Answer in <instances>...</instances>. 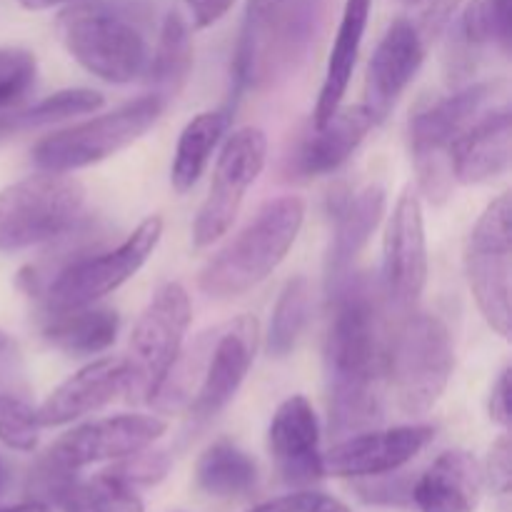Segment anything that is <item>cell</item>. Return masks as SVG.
I'll return each instance as SVG.
<instances>
[{"label": "cell", "instance_id": "1", "mask_svg": "<svg viewBox=\"0 0 512 512\" xmlns=\"http://www.w3.org/2000/svg\"><path fill=\"white\" fill-rule=\"evenodd\" d=\"M330 433L358 435L383 418L380 378L385 375V343L378 308L365 288L338 293L325 338Z\"/></svg>", "mask_w": 512, "mask_h": 512}, {"label": "cell", "instance_id": "2", "mask_svg": "<svg viewBox=\"0 0 512 512\" xmlns=\"http://www.w3.org/2000/svg\"><path fill=\"white\" fill-rule=\"evenodd\" d=\"M305 220L298 195L268 200L255 218L200 270L198 288L213 300H230L263 283L293 248Z\"/></svg>", "mask_w": 512, "mask_h": 512}, {"label": "cell", "instance_id": "3", "mask_svg": "<svg viewBox=\"0 0 512 512\" xmlns=\"http://www.w3.org/2000/svg\"><path fill=\"white\" fill-rule=\"evenodd\" d=\"M58 35L70 58L105 83L125 85L145 73L148 40L120 5L108 0L70 5L60 13Z\"/></svg>", "mask_w": 512, "mask_h": 512}, {"label": "cell", "instance_id": "4", "mask_svg": "<svg viewBox=\"0 0 512 512\" xmlns=\"http://www.w3.org/2000/svg\"><path fill=\"white\" fill-rule=\"evenodd\" d=\"M455 370L450 330L438 315L413 313L385 345V375L400 413L428 415L448 390Z\"/></svg>", "mask_w": 512, "mask_h": 512}, {"label": "cell", "instance_id": "5", "mask_svg": "<svg viewBox=\"0 0 512 512\" xmlns=\"http://www.w3.org/2000/svg\"><path fill=\"white\" fill-rule=\"evenodd\" d=\"M163 110L165 100L150 93L110 113L55 130L33 148L35 168L43 173H73V170L113 158L115 153L143 138L158 123Z\"/></svg>", "mask_w": 512, "mask_h": 512}, {"label": "cell", "instance_id": "6", "mask_svg": "<svg viewBox=\"0 0 512 512\" xmlns=\"http://www.w3.org/2000/svg\"><path fill=\"white\" fill-rule=\"evenodd\" d=\"M85 205V188L68 173L28 175L0 190V253L60 238Z\"/></svg>", "mask_w": 512, "mask_h": 512}, {"label": "cell", "instance_id": "7", "mask_svg": "<svg viewBox=\"0 0 512 512\" xmlns=\"http://www.w3.org/2000/svg\"><path fill=\"white\" fill-rule=\"evenodd\" d=\"M190 320L193 308L188 290L180 283L160 285L130 335V353L125 355L128 383L123 390L128 400L153 403L175 360L183 355Z\"/></svg>", "mask_w": 512, "mask_h": 512}, {"label": "cell", "instance_id": "8", "mask_svg": "<svg viewBox=\"0 0 512 512\" xmlns=\"http://www.w3.org/2000/svg\"><path fill=\"white\" fill-rule=\"evenodd\" d=\"M465 278L485 323L508 340L512 333V203L510 193L498 195L465 245Z\"/></svg>", "mask_w": 512, "mask_h": 512}, {"label": "cell", "instance_id": "9", "mask_svg": "<svg viewBox=\"0 0 512 512\" xmlns=\"http://www.w3.org/2000/svg\"><path fill=\"white\" fill-rule=\"evenodd\" d=\"M160 235H163V218L150 215L118 248L70 263L45 290L48 313L85 308L115 293L148 263V258L158 248Z\"/></svg>", "mask_w": 512, "mask_h": 512}, {"label": "cell", "instance_id": "10", "mask_svg": "<svg viewBox=\"0 0 512 512\" xmlns=\"http://www.w3.org/2000/svg\"><path fill=\"white\" fill-rule=\"evenodd\" d=\"M495 83H475L453 95L435 100L410 120V150L420 175V188L430 200L448 195V150L460 133L470 128L495 95Z\"/></svg>", "mask_w": 512, "mask_h": 512}, {"label": "cell", "instance_id": "11", "mask_svg": "<svg viewBox=\"0 0 512 512\" xmlns=\"http://www.w3.org/2000/svg\"><path fill=\"white\" fill-rule=\"evenodd\" d=\"M268 160V138L260 128H240L228 135L218 155L208 198L193 225V245L208 248L223 238L243 208L245 193L260 178Z\"/></svg>", "mask_w": 512, "mask_h": 512}, {"label": "cell", "instance_id": "12", "mask_svg": "<svg viewBox=\"0 0 512 512\" xmlns=\"http://www.w3.org/2000/svg\"><path fill=\"white\" fill-rule=\"evenodd\" d=\"M258 338L260 325L253 315H240L223 328L205 333L200 340L205 355L203 378L188 400V413L193 420H213L220 410L233 403L253 368Z\"/></svg>", "mask_w": 512, "mask_h": 512}, {"label": "cell", "instance_id": "13", "mask_svg": "<svg viewBox=\"0 0 512 512\" xmlns=\"http://www.w3.org/2000/svg\"><path fill=\"white\" fill-rule=\"evenodd\" d=\"M168 430V423L158 415L125 413L113 418L93 420L78 428L68 430L53 443L45 453V460L63 470L78 473L88 465L105 463V460H120L138 450L150 448Z\"/></svg>", "mask_w": 512, "mask_h": 512}, {"label": "cell", "instance_id": "14", "mask_svg": "<svg viewBox=\"0 0 512 512\" xmlns=\"http://www.w3.org/2000/svg\"><path fill=\"white\" fill-rule=\"evenodd\" d=\"M428 240L423 203L413 188L403 190L383 238V290L395 308L418 303L428 283Z\"/></svg>", "mask_w": 512, "mask_h": 512}, {"label": "cell", "instance_id": "15", "mask_svg": "<svg viewBox=\"0 0 512 512\" xmlns=\"http://www.w3.org/2000/svg\"><path fill=\"white\" fill-rule=\"evenodd\" d=\"M435 438L433 425H400L363 430L343 438L323 455L325 475L333 478H380L418 458Z\"/></svg>", "mask_w": 512, "mask_h": 512}, {"label": "cell", "instance_id": "16", "mask_svg": "<svg viewBox=\"0 0 512 512\" xmlns=\"http://www.w3.org/2000/svg\"><path fill=\"white\" fill-rule=\"evenodd\" d=\"M425 60V40L418 25L408 18L390 23L380 38L365 75V108L373 115V123H383L400 95L415 80Z\"/></svg>", "mask_w": 512, "mask_h": 512}, {"label": "cell", "instance_id": "17", "mask_svg": "<svg viewBox=\"0 0 512 512\" xmlns=\"http://www.w3.org/2000/svg\"><path fill=\"white\" fill-rule=\"evenodd\" d=\"M268 445L280 478L293 488H308L325 478L320 423L305 395H290L278 405L270 420Z\"/></svg>", "mask_w": 512, "mask_h": 512}, {"label": "cell", "instance_id": "18", "mask_svg": "<svg viewBox=\"0 0 512 512\" xmlns=\"http://www.w3.org/2000/svg\"><path fill=\"white\" fill-rule=\"evenodd\" d=\"M125 383H128V363L125 355H108L98 358L80 368L78 373L70 375L68 380L58 385L38 410L40 428H60L83 415L95 413L113 403L118 395H123Z\"/></svg>", "mask_w": 512, "mask_h": 512}, {"label": "cell", "instance_id": "19", "mask_svg": "<svg viewBox=\"0 0 512 512\" xmlns=\"http://www.w3.org/2000/svg\"><path fill=\"white\" fill-rule=\"evenodd\" d=\"M512 160V115L508 105L480 115L448 150L450 178L460 185L493 183Z\"/></svg>", "mask_w": 512, "mask_h": 512}, {"label": "cell", "instance_id": "20", "mask_svg": "<svg viewBox=\"0 0 512 512\" xmlns=\"http://www.w3.org/2000/svg\"><path fill=\"white\" fill-rule=\"evenodd\" d=\"M483 485V465L465 450H448L415 480L410 498L420 512H475Z\"/></svg>", "mask_w": 512, "mask_h": 512}, {"label": "cell", "instance_id": "21", "mask_svg": "<svg viewBox=\"0 0 512 512\" xmlns=\"http://www.w3.org/2000/svg\"><path fill=\"white\" fill-rule=\"evenodd\" d=\"M373 125V115L365 105H340L323 125H313L315 130L295 155V170L308 178L333 173L360 148Z\"/></svg>", "mask_w": 512, "mask_h": 512}, {"label": "cell", "instance_id": "22", "mask_svg": "<svg viewBox=\"0 0 512 512\" xmlns=\"http://www.w3.org/2000/svg\"><path fill=\"white\" fill-rule=\"evenodd\" d=\"M385 190L380 185H368L360 193L350 195L335 208L333 243L328 250V283L338 285L348 275L370 235L378 230L385 218Z\"/></svg>", "mask_w": 512, "mask_h": 512}, {"label": "cell", "instance_id": "23", "mask_svg": "<svg viewBox=\"0 0 512 512\" xmlns=\"http://www.w3.org/2000/svg\"><path fill=\"white\" fill-rule=\"evenodd\" d=\"M370 5H373V0H345L338 35H335L333 50H330L328 68H325L323 88H320L318 103H315L313 125H323L343 105L355 63H358L365 28H368Z\"/></svg>", "mask_w": 512, "mask_h": 512}, {"label": "cell", "instance_id": "24", "mask_svg": "<svg viewBox=\"0 0 512 512\" xmlns=\"http://www.w3.org/2000/svg\"><path fill=\"white\" fill-rule=\"evenodd\" d=\"M120 315L103 305H85L48 313L43 335L53 348L68 355H98L118 338Z\"/></svg>", "mask_w": 512, "mask_h": 512}, {"label": "cell", "instance_id": "25", "mask_svg": "<svg viewBox=\"0 0 512 512\" xmlns=\"http://www.w3.org/2000/svg\"><path fill=\"white\" fill-rule=\"evenodd\" d=\"M230 120H233L230 108H220L198 113L185 125L175 145L173 168H170V185L175 193L183 195L193 190V185L208 168L215 145L228 133Z\"/></svg>", "mask_w": 512, "mask_h": 512}, {"label": "cell", "instance_id": "26", "mask_svg": "<svg viewBox=\"0 0 512 512\" xmlns=\"http://www.w3.org/2000/svg\"><path fill=\"white\" fill-rule=\"evenodd\" d=\"M190 68H193L190 28L178 10H170L165 15L163 28H160L158 35V45L150 53L143 75H148L153 93L168 103V98H175L183 90V85L188 83Z\"/></svg>", "mask_w": 512, "mask_h": 512}, {"label": "cell", "instance_id": "27", "mask_svg": "<svg viewBox=\"0 0 512 512\" xmlns=\"http://www.w3.org/2000/svg\"><path fill=\"white\" fill-rule=\"evenodd\" d=\"M195 483L210 498H240L258 483V465L230 440H215L195 463Z\"/></svg>", "mask_w": 512, "mask_h": 512}, {"label": "cell", "instance_id": "28", "mask_svg": "<svg viewBox=\"0 0 512 512\" xmlns=\"http://www.w3.org/2000/svg\"><path fill=\"white\" fill-rule=\"evenodd\" d=\"M103 105H105V98L98 93V90H90V88L58 90V93L48 95V98H43L40 103H35L33 108L0 118V140L10 138V135L15 133H23V130H35V128H43V125H53V123H60V120L75 118V115L98 113Z\"/></svg>", "mask_w": 512, "mask_h": 512}, {"label": "cell", "instance_id": "29", "mask_svg": "<svg viewBox=\"0 0 512 512\" xmlns=\"http://www.w3.org/2000/svg\"><path fill=\"white\" fill-rule=\"evenodd\" d=\"M310 283L305 275H295L280 290L268 328V353L273 358H288L298 345L310 318Z\"/></svg>", "mask_w": 512, "mask_h": 512}, {"label": "cell", "instance_id": "30", "mask_svg": "<svg viewBox=\"0 0 512 512\" xmlns=\"http://www.w3.org/2000/svg\"><path fill=\"white\" fill-rule=\"evenodd\" d=\"M512 0H470L463 13V35L470 45H500L508 50Z\"/></svg>", "mask_w": 512, "mask_h": 512}, {"label": "cell", "instance_id": "31", "mask_svg": "<svg viewBox=\"0 0 512 512\" xmlns=\"http://www.w3.org/2000/svg\"><path fill=\"white\" fill-rule=\"evenodd\" d=\"M40 438L38 410L23 398L0 393V443L18 453H33Z\"/></svg>", "mask_w": 512, "mask_h": 512}, {"label": "cell", "instance_id": "32", "mask_svg": "<svg viewBox=\"0 0 512 512\" xmlns=\"http://www.w3.org/2000/svg\"><path fill=\"white\" fill-rule=\"evenodd\" d=\"M38 60L25 48H0V110L23 98L35 83Z\"/></svg>", "mask_w": 512, "mask_h": 512}, {"label": "cell", "instance_id": "33", "mask_svg": "<svg viewBox=\"0 0 512 512\" xmlns=\"http://www.w3.org/2000/svg\"><path fill=\"white\" fill-rule=\"evenodd\" d=\"M83 490L93 512H145L138 493L108 470L85 480Z\"/></svg>", "mask_w": 512, "mask_h": 512}, {"label": "cell", "instance_id": "34", "mask_svg": "<svg viewBox=\"0 0 512 512\" xmlns=\"http://www.w3.org/2000/svg\"><path fill=\"white\" fill-rule=\"evenodd\" d=\"M168 470H170L168 453H163V450L143 448L138 450V453L120 458L115 465H110L108 473L115 475L118 480H123V483H128L130 488H135V485L148 488V485H158L160 480H165Z\"/></svg>", "mask_w": 512, "mask_h": 512}, {"label": "cell", "instance_id": "35", "mask_svg": "<svg viewBox=\"0 0 512 512\" xmlns=\"http://www.w3.org/2000/svg\"><path fill=\"white\" fill-rule=\"evenodd\" d=\"M483 480L495 495L508 498L512 485V445L510 435H500L488 453V463L483 468Z\"/></svg>", "mask_w": 512, "mask_h": 512}, {"label": "cell", "instance_id": "36", "mask_svg": "<svg viewBox=\"0 0 512 512\" xmlns=\"http://www.w3.org/2000/svg\"><path fill=\"white\" fill-rule=\"evenodd\" d=\"M510 393V368H503L498 380L493 383V390H490V418L500 428H508L510 425Z\"/></svg>", "mask_w": 512, "mask_h": 512}, {"label": "cell", "instance_id": "37", "mask_svg": "<svg viewBox=\"0 0 512 512\" xmlns=\"http://www.w3.org/2000/svg\"><path fill=\"white\" fill-rule=\"evenodd\" d=\"M233 3L235 0H185V5L190 10V18H193V28L198 30L218 23L233 8Z\"/></svg>", "mask_w": 512, "mask_h": 512}, {"label": "cell", "instance_id": "38", "mask_svg": "<svg viewBox=\"0 0 512 512\" xmlns=\"http://www.w3.org/2000/svg\"><path fill=\"white\" fill-rule=\"evenodd\" d=\"M315 500V493H308V490H300V493L280 495V498L268 500V503H260L248 512H305L308 505Z\"/></svg>", "mask_w": 512, "mask_h": 512}, {"label": "cell", "instance_id": "39", "mask_svg": "<svg viewBox=\"0 0 512 512\" xmlns=\"http://www.w3.org/2000/svg\"><path fill=\"white\" fill-rule=\"evenodd\" d=\"M305 512H350V510L345 508L340 500L328 498V495H315V500L308 505V510Z\"/></svg>", "mask_w": 512, "mask_h": 512}, {"label": "cell", "instance_id": "40", "mask_svg": "<svg viewBox=\"0 0 512 512\" xmlns=\"http://www.w3.org/2000/svg\"><path fill=\"white\" fill-rule=\"evenodd\" d=\"M280 3H283V0H250L248 13L258 15V18H268V15L273 13Z\"/></svg>", "mask_w": 512, "mask_h": 512}, {"label": "cell", "instance_id": "41", "mask_svg": "<svg viewBox=\"0 0 512 512\" xmlns=\"http://www.w3.org/2000/svg\"><path fill=\"white\" fill-rule=\"evenodd\" d=\"M20 5H23L25 10H50V8H58V5H65V3H75V0H18Z\"/></svg>", "mask_w": 512, "mask_h": 512}, {"label": "cell", "instance_id": "42", "mask_svg": "<svg viewBox=\"0 0 512 512\" xmlns=\"http://www.w3.org/2000/svg\"><path fill=\"white\" fill-rule=\"evenodd\" d=\"M0 512H50L48 503H40V500H28V503L13 505V508H0Z\"/></svg>", "mask_w": 512, "mask_h": 512}, {"label": "cell", "instance_id": "43", "mask_svg": "<svg viewBox=\"0 0 512 512\" xmlns=\"http://www.w3.org/2000/svg\"><path fill=\"white\" fill-rule=\"evenodd\" d=\"M10 350H13V340H10L8 335H5L3 330H0V355L10 353Z\"/></svg>", "mask_w": 512, "mask_h": 512}, {"label": "cell", "instance_id": "44", "mask_svg": "<svg viewBox=\"0 0 512 512\" xmlns=\"http://www.w3.org/2000/svg\"><path fill=\"white\" fill-rule=\"evenodd\" d=\"M0 478H3V473H0Z\"/></svg>", "mask_w": 512, "mask_h": 512}, {"label": "cell", "instance_id": "45", "mask_svg": "<svg viewBox=\"0 0 512 512\" xmlns=\"http://www.w3.org/2000/svg\"><path fill=\"white\" fill-rule=\"evenodd\" d=\"M410 3H413V0H410Z\"/></svg>", "mask_w": 512, "mask_h": 512}]
</instances>
